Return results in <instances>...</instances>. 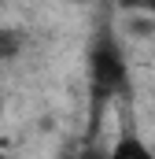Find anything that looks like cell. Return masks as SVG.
Segmentation results:
<instances>
[{"instance_id":"5b68a950","label":"cell","mask_w":155,"mask_h":159,"mask_svg":"<svg viewBox=\"0 0 155 159\" xmlns=\"http://www.w3.org/2000/svg\"><path fill=\"white\" fill-rule=\"evenodd\" d=\"M67 159H107V152H100V148H78Z\"/></svg>"},{"instance_id":"277c9868","label":"cell","mask_w":155,"mask_h":159,"mask_svg":"<svg viewBox=\"0 0 155 159\" xmlns=\"http://www.w3.org/2000/svg\"><path fill=\"white\" fill-rule=\"evenodd\" d=\"M122 7H129V11H148V15H155V0H118Z\"/></svg>"},{"instance_id":"3957f363","label":"cell","mask_w":155,"mask_h":159,"mask_svg":"<svg viewBox=\"0 0 155 159\" xmlns=\"http://www.w3.org/2000/svg\"><path fill=\"white\" fill-rule=\"evenodd\" d=\"M19 48H22V37H19L15 30H0V59L19 56Z\"/></svg>"},{"instance_id":"7a4b0ae2","label":"cell","mask_w":155,"mask_h":159,"mask_svg":"<svg viewBox=\"0 0 155 159\" xmlns=\"http://www.w3.org/2000/svg\"><path fill=\"white\" fill-rule=\"evenodd\" d=\"M107 159H155V152L137 137V133H122L115 141V148L107 152Z\"/></svg>"},{"instance_id":"6da1fadb","label":"cell","mask_w":155,"mask_h":159,"mask_svg":"<svg viewBox=\"0 0 155 159\" xmlns=\"http://www.w3.org/2000/svg\"><path fill=\"white\" fill-rule=\"evenodd\" d=\"M89 78H92V93L96 100H111L126 89L129 81V67L122 56V44L115 41V34H100L89 48Z\"/></svg>"},{"instance_id":"8992f818","label":"cell","mask_w":155,"mask_h":159,"mask_svg":"<svg viewBox=\"0 0 155 159\" xmlns=\"http://www.w3.org/2000/svg\"><path fill=\"white\" fill-rule=\"evenodd\" d=\"M0 159H7V156H4V152H0Z\"/></svg>"}]
</instances>
